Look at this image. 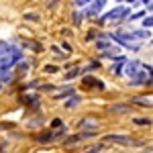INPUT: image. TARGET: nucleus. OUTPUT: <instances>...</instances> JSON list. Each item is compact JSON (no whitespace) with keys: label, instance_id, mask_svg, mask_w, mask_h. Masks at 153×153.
Instances as JSON below:
<instances>
[{"label":"nucleus","instance_id":"nucleus-1","mask_svg":"<svg viewBox=\"0 0 153 153\" xmlns=\"http://www.w3.org/2000/svg\"><path fill=\"white\" fill-rule=\"evenodd\" d=\"M59 137H63V127L57 131V133H53V131H47V133H43V135H37L35 141L41 143V145H45V143H51L55 141V139H59Z\"/></svg>","mask_w":153,"mask_h":153},{"label":"nucleus","instance_id":"nucleus-2","mask_svg":"<svg viewBox=\"0 0 153 153\" xmlns=\"http://www.w3.org/2000/svg\"><path fill=\"white\" fill-rule=\"evenodd\" d=\"M104 141L118 143V145H137V141H133V137H127V135H106Z\"/></svg>","mask_w":153,"mask_h":153},{"label":"nucleus","instance_id":"nucleus-3","mask_svg":"<svg viewBox=\"0 0 153 153\" xmlns=\"http://www.w3.org/2000/svg\"><path fill=\"white\" fill-rule=\"evenodd\" d=\"M127 14H129V8H127V6H117L114 10H110V12H108L104 19H102V21H114V19H125Z\"/></svg>","mask_w":153,"mask_h":153},{"label":"nucleus","instance_id":"nucleus-4","mask_svg":"<svg viewBox=\"0 0 153 153\" xmlns=\"http://www.w3.org/2000/svg\"><path fill=\"white\" fill-rule=\"evenodd\" d=\"M149 74H151V71H139V74H135V76H133V80H131V82L135 84V86H139V84H147V82H151V76H149Z\"/></svg>","mask_w":153,"mask_h":153},{"label":"nucleus","instance_id":"nucleus-5","mask_svg":"<svg viewBox=\"0 0 153 153\" xmlns=\"http://www.w3.org/2000/svg\"><path fill=\"white\" fill-rule=\"evenodd\" d=\"M137 68H139V63L137 61H127V65H125V76H135L137 74Z\"/></svg>","mask_w":153,"mask_h":153},{"label":"nucleus","instance_id":"nucleus-6","mask_svg":"<svg viewBox=\"0 0 153 153\" xmlns=\"http://www.w3.org/2000/svg\"><path fill=\"white\" fill-rule=\"evenodd\" d=\"M104 2H106V0H96L94 4L90 6V12H92V14H98V12L104 8Z\"/></svg>","mask_w":153,"mask_h":153},{"label":"nucleus","instance_id":"nucleus-7","mask_svg":"<svg viewBox=\"0 0 153 153\" xmlns=\"http://www.w3.org/2000/svg\"><path fill=\"white\" fill-rule=\"evenodd\" d=\"M110 110L117 112V114H123V112H129L131 108H129V104H114V106H110Z\"/></svg>","mask_w":153,"mask_h":153},{"label":"nucleus","instance_id":"nucleus-8","mask_svg":"<svg viewBox=\"0 0 153 153\" xmlns=\"http://www.w3.org/2000/svg\"><path fill=\"white\" fill-rule=\"evenodd\" d=\"M78 76H80V68H71L70 71H65L63 78H65V82H68V80H74V78H78Z\"/></svg>","mask_w":153,"mask_h":153},{"label":"nucleus","instance_id":"nucleus-9","mask_svg":"<svg viewBox=\"0 0 153 153\" xmlns=\"http://www.w3.org/2000/svg\"><path fill=\"white\" fill-rule=\"evenodd\" d=\"M78 141H82V133H80V135H71V137H65V145H76V143Z\"/></svg>","mask_w":153,"mask_h":153},{"label":"nucleus","instance_id":"nucleus-10","mask_svg":"<svg viewBox=\"0 0 153 153\" xmlns=\"http://www.w3.org/2000/svg\"><path fill=\"white\" fill-rule=\"evenodd\" d=\"M78 104H80V98H78V96H74V94H71L70 100H65V108H76Z\"/></svg>","mask_w":153,"mask_h":153},{"label":"nucleus","instance_id":"nucleus-11","mask_svg":"<svg viewBox=\"0 0 153 153\" xmlns=\"http://www.w3.org/2000/svg\"><path fill=\"white\" fill-rule=\"evenodd\" d=\"M71 94H76V90H74V88H68V90H63V92L55 94V98H57V100H61V98H70Z\"/></svg>","mask_w":153,"mask_h":153},{"label":"nucleus","instance_id":"nucleus-12","mask_svg":"<svg viewBox=\"0 0 153 153\" xmlns=\"http://www.w3.org/2000/svg\"><path fill=\"white\" fill-rule=\"evenodd\" d=\"M133 35V39H149V31H137V33H131Z\"/></svg>","mask_w":153,"mask_h":153},{"label":"nucleus","instance_id":"nucleus-13","mask_svg":"<svg viewBox=\"0 0 153 153\" xmlns=\"http://www.w3.org/2000/svg\"><path fill=\"white\" fill-rule=\"evenodd\" d=\"M133 104H143V106H151V98H133Z\"/></svg>","mask_w":153,"mask_h":153},{"label":"nucleus","instance_id":"nucleus-14","mask_svg":"<svg viewBox=\"0 0 153 153\" xmlns=\"http://www.w3.org/2000/svg\"><path fill=\"white\" fill-rule=\"evenodd\" d=\"M96 47H98V49H102V51H104V49H108V47H110V43H108L106 39H98V41H96Z\"/></svg>","mask_w":153,"mask_h":153},{"label":"nucleus","instance_id":"nucleus-15","mask_svg":"<svg viewBox=\"0 0 153 153\" xmlns=\"http://www.w3.org/2000/svg\"><path fill=\"white\" fill-rule=\"evenodd\" d=\"M133 123H135V125H139V127H147V125H151V120H149V118H133Z\"/></svg>","mask_w":153,"mask_h":153},{"label":"nucleus","instance_id":"nucleus-16","mask_svg":"<svg viewBox=\"0 0 153 153\" xmlns=\"http://www.w3.org/2000/svg\"><path fill=\"white\" fill-rule=\"evenodd\" d=\"M88 127H90V129H96L98 125H94L92 120H82V123H80V129H88Z\"/></svg>","mask_w":153,"mask_h":153},{"label":"nucleus","instance_id":"nucleus-17","mask_svg":"<svg viewBox=\"0 0 153 153\" xmlns=\"http://www.w3.org/2000/svg\"><path fill=\"white\" fill-rule=\"evenodd\" d=\"M25 102H29L31 106H39V98L37 96H29V98H25Z\"/></svg>","mask_w":153,"mask_h":153},{"label":"nucleus","instance_id":"nucleus-18","mask_svg":"<svg viewBox=\"0 0 153 153\" xmlns=\"http://www.w3.org/2000/svg\"><path fill=\"white\" fill-rule=\"evenodd\" d=\"M61 127H63L61 118H53V120H51V129H61Z\"/></svg>","mask_w":153,"mask_h":153},{"label":"nucleus","instance_id":"nucleus-19","mask_svg":"<svg viewBox=\"0 0 153 153\" xmlns=\"http://www.w3.org/2000/svg\"><path fill=\"white\" fill-rule=\"evenodd\" d=\"M82 16H84V12H82V10L74 12V23H76V25H80V23H82Z\"/></svg>","mask_w":153,"mask_h":153},{"label":"nucleus","instance_id":"nucleus-20","mask_svg":"<svg viewBox=\"0 0 153 153\" xmlns=\"http://www.w3.org/2000/svg\"><path fill=\"white\" fill-rule=\"evenodd\" d=\"M151 25H153V19H151V14H149V16L143 21V27H145V29H151Z\"/></svg>","mask_w":153,"mask_h":153},{"label":"nucleus","instance_id":"nucleus-21","mask_svg":"<svg viewBox=\"0 0 153 153\" xmlns=\"http://www.w3.org/2000/svg\"><path fill=\"white\" fill-rule=\"evenodd\" d=\"M45 71H47V74H55V71H57V68H55V65H47V68H45Z\"/></svg>","mask_w":153,"mask_h":153},{"label":"nucleus","instance_id":"nucleus-22","mask_svg":"<svg viewBox=\"0 0 153 153\" xmlns=\"http://www.w3.org/2000/svg\"><path fill=\"white\" fill-rule=\"evenodd\" d=\"M25 19H27V21H39L37 14H25Z\"/></svg>","mask_w":153,"mask_h":153},{"label":"nucleus","instance_id":"nucleus-23","mask_svg":"<svg viewBox=\"0 0 153 153\" xmlns=\"http://www.w3.org/2000/svg\"><path fill=\"white\" fill-rule=\"evenodd\" d=\"M90 2H92V0H76L78 6H86V4H90Z\"/></svg>","mask_w":153,"mask_h":153},{"label":"nucleus","instance_id":"nucleus-24","mask_svg":"<svg viewBox=\"0 0 153 153\" xmlns=\"http://www.w3.org/2000/svg\"><path fill=\"white\" fill-rule=\"evenodd\" d=\"M86 153H102V147H92L90 151H86Z\"/></svg>","mask_w":153,"mask_h":153},{"label":"nucleus","instance_id":"nucleus-25","mask_svg":"<svg viewBox=\"0 0 153 153\" xmlns=\"http://www.w3.org/2000/svg\"><path fill=\"white\" fill-rule=\"evenodd\" d=\"M143 14H145V10H141V12H137V14H133V16H131V21H135V19H141Z\"/></svg>","mask_w":153,"mask_h":153},{"label":"nucleus","instance_id":"nucleus-26","mask_svg":"<svg viewBox=\"0 0 153 153\" xmlns=\"http://www.w3.org/2000/svg\"><path fill=\"white\" fill-rule=\"evenodd\" d=\"M143 2H145V4H151V0H143Z\"/></svg>","mask_w":153,"mask_h":153}]
</instances>
